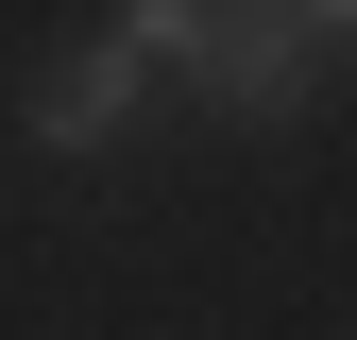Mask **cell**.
<instances>
[{
	"mask_svg": "<svg viewBox=\"0 0 357 340\" xmlns=\"http://www.w3.org/2000/svg\"><path fill=\"white\" fill-rule=\"evenodd\" d=\"M119 34H137V68L188 85V102H221V119H289L306 68L357 52V0H324V17H255V0H238V17H221V0H137Z\"/></svg>",
	"mask_w": 357,
	"mask_h": 340,
	"instance_id": "obj_1",
	"label": "cell"
},
{
	"mask_svg": "<svg viewBox=\"0 0 357 340\" xmlns=\"http://www.w3.org/2000/svg\"><path fill=\"white\" fill-rule=\"evenodd\" d=\"M137 102H153V68H137V34H85V52H52V68H34L17 85V119H34V137H52V153H119V137H137Z\"/></svg>",
	"mask_w": 357,
	"mask_h": 340,
	"instance_id": "obj_2",
	"label": "cell"
}]
</instances>
